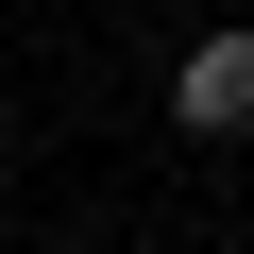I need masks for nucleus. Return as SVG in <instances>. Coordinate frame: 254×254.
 Listing matches in <instances>:
<instances>
[{"instance_id":"1","label":"nucleus","mask_w":254,"mask_h":254,"mask_svg":"<svg viewBox=\"0 0 254 254\" xmlns=\"http://www.w3.org/2000/svg\"><path fill=\"white\" fill-rule=\"evenodd\" d=\"M170 119H187V136H254V34H203L170 68Z\"/></svg>"}]
</instances>
